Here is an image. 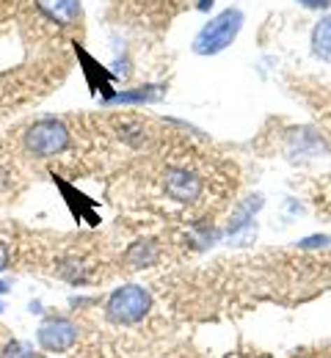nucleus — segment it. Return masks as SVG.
Masks as SVG:
<instances>
[{"label":"nucleus","mask_w":331,"mask_h":358,"mask_svg":"<svg viewBox=\"0 0 331 358\" xmlns=\"http://www.w3.org/2000/svg\"><path fill=\"white\" fill-rule=\"evenodd\" d=\"M243 25H246V14H243L237 6H230V8L218 11V14L210 17V20L199 28V34L193 36V42H190L193 55L210 58V55L224 52L227 47L235 45V39L240 36Z\"/></svg>","instance_id":"1"},{"label":"nucleus","mask_w":331,"mask_h":358,"mask_svg":"<svg viewBox=\"0 0 331 358\" xmlns=\"http://www.w3.org/2000/svg\"><path fill=\"white\" fill-rule=\"evenodd\" d=\"M152 309V295L139 284H125L113 289L105 301V317L116 325H136Z\"/></svg>","instance_id":"2"},{"label":"nucleus","mask_w":331,"mask_h":358,"mask_svg":"<svg viewBox=\"0 0 331 358\" xmlns=\"http://www.w3.org/2000/svg\"><path fill=\"white\" fill-rule=\"evenodd\" d=\"M69 141H72L69 130H66V124L61 119H39V122H34L25 130V135H22L25 149L34 157H42V160L55 157V155H64L66 146H69Z\"/></svg>","instance_id":"3"},{"label":"nucleus","mask_w":331,"mask_h":358,"mask_svg":"<svg viewBox=\"0 0 331 358\" xmlns=\"http://www.w3.org/2000/svg\"><path fill=\"white\" fill-rule=\"evenodd\" d=\"M36 342L48 353H66L78 342V325L69 317H48L36 331Z\"/></svg>","instance_id":"4"},{"label":"nucleus","mask_w":331,"mask_h":358,"mask_svg":"<svg viewBox=\"0 0 331 358\" xmlns=\"http://www.w3.org/2000/svg\"><path fill=\"white\" fill-rule=\"evenodd\" d=\"M163 187H166V196L180 204H190L202 196V179L188 169H169L163 177Z\"/></svg>","instance_id":"5"},{"label":"nucleus","mask_w":331,"mask_h":358,"mask_svg":"<svg viewBox=\"0 0 331 358\" xmlns=\"http://www.w3.org/2000/svg\"><path fill=\"white\" fill-rule=\"evenodd\" d=\"M36 11L58 28H72L83 20V3L80 0H34Z\"/></svg>","instance_id":"6"},{"label":"nucleus","mask_w":331,"mask_h":358,"mask_svg":"<svg viewBox=\"0 0 331 358\" xmlns=\"http://www.w3.org/2000/svg\"><path fill=\"white\" fill-rule=\"evenodd\" d=\"M309 47H312V55L315 58L331 64V14H323L315 22V28L309 34Z\"/></svg>","instance_id":"7"},{"label":"nucleus","mask_w":331,"mask_h":358,"mask_svg":"<svg viewBox=\"0 0 331 358\" xmlns=\"http://www.w3.org/2000/svg\"><path fill=\"white\" fill-rule=\"evenodd\" d=\"M160 86H141V89H130V91H122V94H111L108 96V102H113V105H119V102H125V105H139V102H155V99H160Z\"/></svg>","instance_id":"8"},{"label":"nucleus","mask_w":331,"mask_h":358,"mask_svg":"<svg viewBox=\"0 0 331 358\" xmlns=\"http://www.w3.org/2000/svg\"><path fill=\"white\" fill-rule=\"evenodd\" d=\"M31 348L28 345H22V342H17V339H11L6 348H3V356L0 358H31Z\"/></svg>","instance_id":"9"},{"label":"nucleus","mask_w":331,"mask_h":358,"mask_svg":"<svg viewBox=\"0 0 331 358\" xmlns=\"http://www.w3.org/2000/svg\"><path fill=\"white\" fill-rule=\"evenodd\" d=\"M295 3L307 11H329L331 8V0H295Z\"/></svg>","instance_id":"10"},{"label":"nucleus","mask_w":331,"mask_h":358,"mask_svg":"<svg viewBox=\"0 0 331 358\" xmlns=\"http://www.w3.org/2000/svg\"><path fill=\"white\" fill-rule=\"evenodd\" d=\"M326 243H331V237H307V240H301V248H318Z\"/></svg>","instance_id":"11"},{"label":"nucleus","mask_w":331,"mask_h":358,"mask_svg":"<svg viewBox=\"0 0 331 358\" xmlns=\"http://www.w3.org/2000/svg\"><path fill=\"white\" fill-rule=\"evenodd\" d=\"M8 268V251H6V245L0 243V273Z\"/></svg>","instance_id":"12"},{"label":"nucleus","mask_w":331,"mask_h":358,"mask_svg":"<svg viewBox=\"0 0 331 358\" xmlns=\"http://www.w3.org/2000/svg\"><path fill=\"white\" fill-rule=\"evenodd\" d=\"M213 6H216V0H199V3H196V8H199V11H210Z\"/></svg>","instance_id":"13"},{"label":"nucleus","mask_w":331,"mask_h":358,"mask_svg":"<svg viewBox=\"0 0 331 358\" xmlns=\"http://www.w3.org/2000/svg\"><path fill=\"white\" fill-rule=\"evenodd\" d=\"M6 292H8V281H3V278H0V298H3Z\"/></svg>","instance_id":"14"},{"label":"nucleus","mask_w":331,"mask_h":358,"mask_svg":"<svg viewBox=\"0 0 331 358\" xmlns=\"http://www.w3.org/2000/svg\"><path fill=\"white\" fill-rule=\"evenodd\" d=\"M6 312V303H3V298H0V314Z\"/></svg>","instance_id":"15"}]
</instances>
